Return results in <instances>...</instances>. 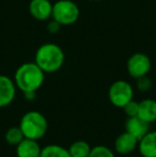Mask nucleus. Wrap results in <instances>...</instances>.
<instances>
[{
  "label": "nucleus",
  "mask_w": 156,
  "mask_h": 157,
  "mask_svg": "<svg viewBox=\"0 0 156 157\" xmlns=\"http://www.w3.org/2000/svg\"><path fill=\"white\" fill-rule=\"evenodd\" d=\"M18 126L23 132L25 138L40 140L46 135L48 122L43 113L32 110V111L26 112L21 117Z\"/></svg>",
  "instance_id": "7ed1b4c3"
},
{
  "label": "nucleus",
  "mask_w": 156,
  "mask_h": 157,
  "mask_svg": "<svg viewBox=\"0 0 156 157\" xmlns=\"http://www.w3.org/2000/svg\"><path fill=\"white\" fill-rule=\"evenodd\" d=\"M65 55L63 49L55 43L42 44L34 55V62L44 73H56L64 64Z\"/></svg>",
  "instance_id": "f03ea898"
},
{
  "label": "nucleus",
  "mask_w": 156,
  "mask_h": 157,
  "mask_svg": "<svg viewBox=\"0 0 156 157\" xmlns=\"http://www.w3.org/2000/svg\"><path fill=\"white\" fill-rule=\"evenodd\" d=\"M136 88L138 89V91L140 92H146L149 90H151L152 88V79L146 75V76H142V77H139V78L136 79Z\"/></svg>",
  "instance_id": "a211bd4d"
},
{
  "label": "nucleus",
  "mask_w": 156,
  "mask_h": 157,
  "mask_svg": "<svg viewBox=\"0 0 156 157\" xmlns=\"http://www.w3.org/2000/svg\"><path fill=\"white\" fill-rule=\"evenodd\" d=\"M125 132H129L138 140H140L146 132H150V124L139 117H131L125 122Z\"/></svg>",
  "instance_id": "9d476101"
},
{
  "label": "nucleus",
  "mask_w": 156,
  "mask_h": 157,
  "mask_svg": "<svg viewBox=\"0 0 156 157\" xmlns=\"http://www.w3.org/2000/svg\"><path fill=\"white\" fill-rule=\"evenodd\" d=\"M80 10L73 0H58L52 4L51 18L61 26H70L78 21Z\"/></svg>",
  "instance_id": "20e7f679"
},
{
  "label": "nucleus",
  "mask_w": 156,
  "mask_h": 157,
  "mask_svg": "<svg viewBox=\"0 0 156 157\" xmlns=\"http://www.w3.org/2000/svg\"><path fill=\"white\" fill-rule=\"evenodd\" d=\"M16 88L24 92H36L43 86L45 73L36 62H26L16 68L13 78Z\"/></svg>",
  "instance_id": "f257e3e1"
},
{
  "label": "nucleus",
  "mask_w": 156,
  "mask_h": 157,
  "mask_svg": "<svg viewBox=\"0 0 156 157\" xmlns=\"http://www.w3.org/2000/svg\"><path fill=\"white\" fill-rule=\"evenodd\" d=\"M61 27H62V26H61L60 24L58 23V21H56L55 19H52V21H50L49 23H48L47 30H48V32L55 34V33L59 32V30L61 29Z\"/></svg>",
  "instance_id": "aec40b11"
},
{
  "label": "nucleus",
  "mask_w": 156,
  "mask_h": 157,
  "mask_svg": "<svg viewBox=\"0 0 156 157\" xmlns=\"http://www.w3.org/2000/svg\"><path fill=\"white\" fill-rule=\"evenodd\" d=\"M40 157H71L69 150L58 144H48L42 147Z\"/></svg>",
  "instance_id": "2eb2a0df"
},
{
  "label": "nucleus",
  "mask_w": 156,
  "mask_h": 157,
  "mask_svg": "<svg viewBox=\"0 0 156 157\" xmlns=\"http://www.w3.org/2000/svg\"><path fill=\"white\" fill-rule=\"evenodd\" d=\"M138 108H139V103L134 101V99H131V101H128L122 109L124 110V113L126 114L128 118H131V117H138Z\"/></svg>",
  "instance_id": "6ab92c4d"
},
{
  "label": "nucleus",
  "mask_w": 156,
  "mask_h": 157,
  "mask_svg": "<svg viewBox=\"0 0 156 157\" xmlns=\"http://www.w3.org/2000/svg\"><path fill=\"white\" fill-rule=\"evenodd\" d=\"M134 98V89L126 80H117L108 89V99L115 107L123 108Z\"/></svg>",
  "instance_id": "39448f33"
},
{
  "label": "nucleus",
  "mask_w": 156,
  "mask_h": 157,
  "mask_svg": "<svg viewBox=\"0 0 156 157\" xmlns=\"http://www.w3.org/2000/svg\"><path fill=\"white\" fill-rule=\"evenodd\" d=\"M29 12L36 21H48L51 18L52 3L50 0H31L29 3Z\"/></svg>",
  "instance_id": "6e6552de"
},
{
  "label": "nucleus",
  "mask_w": 156,
  "mask_h": 157,
  "mask_svg": "<svg viewBox=\"0 0 156 157\" xmlns=\"http://www.w3.org/2000/svg\"><path fill=\"white\" fill-rule=\"evenodd\" d=\"M138 151L142 157H156V130H150L138 141Z\"/></svg>",
  "instance_id": "f8f14e48"
},
{
  "label": "nucleus",
  "mask_w": 156,
  "mask_h": 157,
  "mask_svg": "<svg viewBox=\"0 0 156 157\" xmlns=\"http://www.w3.org/2000/svg\"><path fill=\"white\" fill-rule=\"evenodd\" d=\"M16 89L13 79L6 75H0V108H4L13 103Z\"/></svg>",
  "instance_id": "0eeeda50"
},
{
  "label": "nucleus",
  "mask_w": 156,
  "mask_h": 157,
  "mask_svg": "<svg viewBox=\"0 0 156 157\" xmlns=\"http://www.w3.org/2000/svg\"><path fill=\"white\" fill-rule=\"evenodd\" d=\"M42 147L39 144L38 140L24 138L16 145L17 157H40Z\"/></svg>",
  "instance_id": "9b49d317"
},
{
  "label": "nucleus",
  "mask_w": 156,
  "mask_h": 157,
  "mask_svg": "<svg viewBox=\"0 0 156 157\" xmlns=\"http://www.w3.org/2000/svg\"><path fill=\"white\" fill-rule=\"evenodd\" d=\"M67 150H69L71 157H89V154L91 152V147L87 141L77 140L74 141Z\"/></svg>",
  "instance_id": "4468645a"
},
{
  "label": "nucleus",
  "mask_w": 156,
  "mask_h": 157,
  "mask_svg": "<svg viewBox=\"0 0 156 157\" xmlns=\"http://www.w3.org/2000/svg\"><path fill=\"white\" fill-rule=\"evenodd\" d=\"M24 97L27 101H33L36 97V92H24Z\"/></svg>",
  "instance_id": "412c9836"
},
{
  "label": "nucleus",
  "mask_w": 156,
  "mask_h": 157,
  "mask_svg": "<svg viewBox=\"0 0 156 157\" xmlns=\"http://www.w3.org/2000/svg\"><path fill=\"white\" fill-rule=\"evenodd\" d=\"M24 138H25V136H24L23 132H21V129L19 128V126L10 127L6 132V134H4L6 142L10 145H14V147H16Z\"/></svg>",
  "instance_id": "dca6fc26"
},
{
  "label": "nucleus",
  "mask_w": 156,
  "mask_h": 157,
  "mask_svg": "<svg viewBox=\"0 0 156 157\" xmlns=\"http://www.w3.org/2000/svg\"><path fill=\"white\" fill-rule=\"evenodd\" d=\"M128 157H136V156H128Z\"/></svg>",
  "instance_id": "4be33fe9"
},
{
  "label": "nucleus",
  "mask_w": 156,
  "mask_h": 157,
  "mask_svg": "<svg viewBox=\"0 0 156 157\" xmlns=\"http://www.w3.org/2000/svg\"><path fill=\"white\" fill-rule=\"evenodd\" d=\"M152 67V62L149 56L143 52H135L126 62V70L131 77L137 79L149 74Z\"/></svg>",
  "instance_id": "423d86ee"
},
{
  "label": "nucleus",
  "mask_w": 156,
  "mask_h": 157,
  "mask_svg": "<svg viewBox=\"0 0 156 157\" xmlns=\"http://www.w3.org/2000/svg\"><path fill=\"white\" fill-rule=\"evenodd\" d=\"M89 157H116V155L112 150L109 149L108 147L96 145L94 147H91Z\"/></svg>",
  "instance_id": "f3484780"
},
{
  "label": "nucleus",
  "mask_w": 156,
  "mask_h": 157,
  "mask_svg": "<svg viewBox=\"0 0 156 157\" xmlns=\"http://www.w3.org/2000/svg\"><path fill=\"white\" fill-rule=\"evenodd\" d=\"M138 139L124 132L120 134L115 140V151L120 155H129L138 147Z\"/></svg>",
  "instance_id": "1a4fd4ad"
},
{
  "label": "nucleus",
  "mask_w": 156,
  "mask_h": 157,
  "mask_svg": "<svg viewBox=\"0 0 156 157\" xmlns=\"http://www.w3.org/2000/svg\"><path fill=\"white\" fill-rule=\"evenodd\" d=\"M138 117L149 124L156 121V101L152 98H146L139 101Z\"/></svg>",
  "instance_id": "ddd939ff"
}]
</instances>
